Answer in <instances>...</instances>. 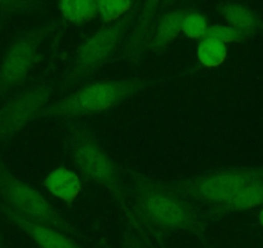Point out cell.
Here are the masks:
<instances>
[{"mask_svg":"<svg viewBox=\"0 0 263 248\" xmlns=\"http://www.w3.org/2000/svg\"><path fill=\"white\" fill-rule=\"evenodd\" d=\"M259 220H260V224H262V226H263V209L260 211V214H259Z\"/></svg>","mask_w":263,"mask_h":248,"instance_id":"20","label":"cell"},{"mask_svg":"<svg viewBox=\"0 0 263 248\" xmlns=\"http://www.w3.org/2000/svg\"><path fill=\"white\" fill-rule=\"evenodd\" d=\"M60 9L67 21L84 24L98 14L97 2L90 0H67L60 3Z\"/></svg>","mask_w":263,"mask_h":248,"instance_id":"11","label":"cell"},{"mask_svg":"<svg viewBox=\"0 0 263 248\" xmlns=\"http://www.w3.org/2000/svg\"><path fill=\"white\" fill-rule=\"evenodd\" d=\"M97 7L98 13L102 16V19L111 22L126 13L132 7V3L125 0H101V2H97Z\"/></svg>","mask_w":263,"mask_h":248,"instance_id":"15","label":"cell"},{"mask_svg":"<svg viewBox=\"0 0 263 248\" xmlns=\"http://www.w3.org/2000/svg\"><path fill=\"white\" fill-rule=\"evenodd\" d=\"M206 38L211 39L218 40L221 43H232V42H240L245 38L244 34L236 30L232 26H224V25H216V26L208 27L206 31Z\"/></svg>","mask_w":263,"mask_h":248,"instance_id":"17","label":"cell"},{"mask_svg":"<svg viewBox=\"0 0 263 248\" xmlns=\"http://www.w3.org/2000/svg\"><path fill=\"white\" fill-rule=\"evenodd\" d=\"M0 199L3 206L36 224L63 229L65 222L50 204L26 182L17 179L0 161Z\"/></svg>","mask_w":263,"mask_h":248,"instance_id":"4","label":"cell"},{"mask_svg":"<svg viewBox=\"0 0 263 248\" xmlns=\"http://www.w3.org/2000/svg\"><path fill=\"white\" fill-rule=\"evenodd\" d=\"M226 45L211 38H205L197 47V58L204 66H219L226 60Z\"/></svg>","mask_w":263,"mask_h":248,"instance_id":"13","label":"cell"},{"mask_svg":"<svg viewBox=\"0 0 263 248\" xmlns=\"http://www.w3.org/2000/svg\"><path fill=\"white\" fill-rule=\"evenodd\" d=\"M141 82L137 80H106L92 83L66 97L52 109L58 116L84 115L105 111L119 105L138 92Z\"/></svg>","mask_w":263,"mask_h":248,"instance_id":"3","label":"cell"},{"mask_svg":"<svg viewBox=\"0 0 263 248\" xmlns=\"http://www.w3.org/2000/svg\"><path fill=\"white\" fill-rule=\"evenodd\" d=\"M124 26L121 24H114L103 27L93 38H90L78 52L74 61V74H87L89 70L101 65L118 44Z\"/></svg>","mask_w":263,"mask_h":248,"instance_id":"8","label":"cell"},{"mask_svg":"<svg viewBox=\"0 0 263 248\" xmlns=\"http://www.w3.org/2000/svg\"><path fill=\"white\" fill-rule=\"evenodd\" d=\"M136 208L150 226L160 230H189L197 227L194 209L179 196L163 186L141 185L136 193Z\"/></svg>","mask_w":263,"mask_h":248,"instance_id":"2","label":"cell"},{"mask_svg":"<svg viewBox=\"0 0 263 248\" xmlns=\"http://www.w3.org/2000/svg\"><path fill=\"white\" fill-rule=\"evenodd\" d=\"M182 31L192 39L205 37L206 31H208L206 20L197 13L186 14L183 19V24H182Z\"/></svg>","mask_w":263,"mask_h":248,"instance_id":"16","label":"cell"},{"mask_svg":"<svg viewBox=\"0 0 263 248\" xmlns=\"http://www.w3.org/2000/svg\"><path fill=\"white\" fill-rule=\"evenodd\" d=\"M48 101V91L35 85L12 97L0 109V141L13 137L25 128Z\"/></svg>","mask_w":263,"mask_h":248,"instance_id":"6","label":"cell"},{"mask_svg":"<svg viewBox=\"0 0 263 248\" xmlns=\"http://www.w3.org/2000/svg\"><path fill=\"white\" fill-rule=\"evenodd\" d=\"M224 19L231 24L232 27L239 30L241 34L247 37L255 29V17L249 8L240 4H227L222 9Z\"/></svg>","mask_w":263,"mask_h":248,"instance_id":"12","label":"cell"},{"mask_svg":"<svg viewBox=\"0 0 263 248\" xmlns=\"http://www.w3.org/2000/svg\"><path fill=\"white\" fill-rule=\"evenodd\" d=\"M75 163L89 177L105 188L116 191L119 189V174L112 161L89 137L79 136L72 145Z\"/></svg>","mask_w":263,"mask_h":248,"instance_id":"7","label":"cell"},{"mask_svg":"<svg viewBox=\"0 0 263 248\" xmlns=\"http://www.w3.org/2000/svg\"><path fill=\"white\" fill-rule=\"evenodd\" d=\"M39 32L20 38L0 61V96L18 87L36 64L40 53Z\"/></svg>","mask_w":263,"mask_h":248,"instance_id":"5","label":"cell"},{"mask_svg":"<svg viewBox=\"0 0 263 248\" xmlns=\"http://www.w3.org/2000/svg\"><path fill=\"white\" fill-rule=\"evenodd\" d=\"M130 248H146V247H143V245L141 244V243L135 242V243H133V244H132V247H130Z\"/></svg>","mask_w":263,"mask_h":248,"instance_id":"18","label":"cell"},{"mask_svg":"<svg viewBox=\"0 0 263 248\" xmlns=\"http://www.w3.org/2000/svg\"><path fill=\"white\" fill-rule=\"evenodd\" d=\"M3 13H4L3 6L0 4V24H2V21H3Z\"/></svg>","mask_w":263,"mask_h":248,"instance_id":"19","label":"cell"},{"mask_svg":"<svg viewBox=\"0 0 263 248\" xmlns=\"http://www.w3.org/2000/svg\"><path fill=\"white\" fill-rule=\"evenodd\" d=\"M183 19L184 16L182 13H179V12L166 16L165 19L161 21V24L159 25L158 30H156L155 47L164 48L165 45H168L169 43L173 42L174 38L182 31Z\"/></svg>","mask_w":263,"mask_h":248,"instance_id":"14","label":"cell"},{"mask_svg":"<svg viewBox=\"0 0 263 248\" xmlns=\"http://www.w3.org/2000/svg\"><path fill=\"white\" fill-rule=\"evenodd\" d=\"M0 209L9 220L18 225V227H21V230H24L40 248H79L70 238L65 237L62 233L53 227L30 221L8 209L2 203H0Z\"/></svg>","mask_w":263,"mask_h":248,"instance_id":"9","label":"cell"},{"mask_svg":"<svg viewBox=\"0 0 263 248\" xmlns=\"http://www.w3.org/2000/svg\"><path fill=\"white\" fill-rule=\"evenodd\" d=\"M189 189L200 199L234 208H253L263 203V181L249 173L205 174L192 181Z\"/></svg>","mask_w":263,"mask_h":248,"instance_id":"1","label":"cell"},{"mask_svg":"<svg viewBox=\"0 0 263 248\" xmlns=\"http://www.w3.org/2000/svg\"><path fill=\"white\" fill-rule=\"evenodd\" d=\"M45 188L57 198L72 203L82 190V182L75 172L67 168H57L45 180Z\"/></svg>","mask_w":263,"mask_h":248,"instance_id":"10","label":"cell"}]
</instances>
